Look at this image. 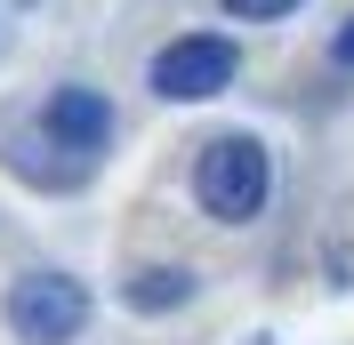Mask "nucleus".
Listing matches in <instances>:
<instances>
[{"label":"nucleus","mask_w":354,"mask_h":345,"mask_svg":"<svg viewBox=\"0 0 354 345\" xmlns=\"http://www.w3.org/2000/svg\"><path fill=\"white\" fill-rule=\"evenodd\" d=\"M266 185H274V169H266L258 137H218V145H201V161H194V201L209 217H225V225L258 217L266 209Z\"/></svg>","instance_id":"obj_1"},{"label":"nucleus","mask_w":354,"mask_h":345,"mask_svg":"<svg viewBox=\"0 0 354 345\" xmlns=\"http://www.w3.org/2000/svg\"><path fill=\"white\" fill-rule=\"evenodd\" d=\"M88 322V289L65 273H24L8 281V329H17L24 345H73Z\"/></svg>","instance_id":"obj_2"},{"label":"nucleus","mask_w":354,"mask_h":345,"mask_svg":"<svg viewBox=\"0 0 354 345\" xmlns=\"http://www.w3.org/2000/svg\"><path fill=\"white\" fill-rule=\"evenodd\" d=\"M234 41H218V32H194V41H169L153 57V88L161 97H177V105H201V97H218V88H234Z\"/></svg>","instance_id":"obj_3"},{"label":"nucleus","mask_w":354,"mask_h":345,"mask_svg":"<svg viewBox=\"0 0 354 345\" xmlns=\"http://www.w3.org/2000/svg\"><path fill=\"white\" fill-rule=\"evenodd\" d=\"M48 137H57V145H73V152H105L113 105L97 97V88H57V97H48Z\"/></svg>","instance_id":"obj_4"},{"label":"nucleus","mask_w":354,"mask_h":345,"mask_svg":"<svg viewBox=\"0 0 354 345\" xmlns=\"http://www.w3.org/2000/svg\"><path fill=\"white\" fill-rule=\"evenodd\" d=\"M194 297V273H177V265H153V273L129 281V305L137 313H161V305H185Z\"/></svg>","instance_id":"obj_5"},{"label":"nucleus","mask_w":354,"mask_h":345,"mask_svg":"<svg viewBox=\"0 0 354 345\" xmlns=\"http://www.w3.org/2000/svg\"><path fill=\"white\" fill-rule=\"evenodd\" d=\"M225 8H234V17H290L298 0H225Z\"/></svg>","instance_id":"obj_6"},{"label":"nucleus","mask_w":354,"mask_h":345,"mask_svg":"<svg viewBox=\"0 0 354 345\" xmlns=\"http://www.w3.org/2000/svg\"><path fill=\"white\" fill-rule=\"evenodd\" d=\"M330 57H338V65H346V72H354V17H346V24H338V41H330Z\"/></svg>","instance_id":"obj_7"}]
</instances>
